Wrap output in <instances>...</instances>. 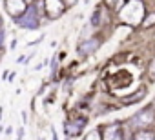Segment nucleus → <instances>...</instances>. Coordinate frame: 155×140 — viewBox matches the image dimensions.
Segmentation results:
<instances>
[{
  "instance_id": "20e7f679",
  "label": "nucleus",
  "mask_w": 155,
  "mask_h": 140,
  "mask_svg": "<svg viewBox=\"0 0 155 140\" xmlns=\"http://www.w3.org/2000/svg\"><path fill=\"white\" fill-rule=\"evenodd\" d=\"M97 47H99V40L97 38H90V40H86V42H82L79 46V53L81 55H88V53L97 51Z\"/></svg>"
},
{
  "instance_id": "7ed1b4c3",
  "label": "nucleus",
  "mask_w": 155,
  "mask_h": 140,
  "mask_svg": "<svg viewBox=\"0 0 155 140\" xmlns=\"http://www.w3.org/2000/svg\"><path fill=\"white\" fill-rule=\"evenodd\" d=\"M6 8L11 17H20L26 11V2L24 0H6Z\"/></svg>"
},
{
  "instance_id": "9d476101",
  "label": "nucleus",
  "mask_w": 155,
  "mask_h": 140,
  "mask_svg": "<svg viewBox=\"0 0 155 140\" xmlns=\"http://www.w3.org/2000/svg\"><path fill=\"white\" fill-rule=\"evenodd\" d=\"M86 140H101V138H99V133H97V131H91Z\"/></svg>"
},
{
  "instance_id": "2eb2a0df",
  "label": "nucleus",
  "mask_w": 155,
  "mask_h": 140,
  "mask_svg": "<svg viewBox=\"0 0 155 140\" xmlns=\"http://www.w3.org/2000/svg\"><path fill=\"white\" fill-rule=\"evenodd\" d=\"M77 2V0H68V4H75Z\"/></svg>"
},
{
  "instance_id": "f8f14e48",
  "label": "nucleus",
  "mask_w": 155,
  "mask_h": 140,
  "mask_svg": "<svg viewBox=\"0 0 155 140\" xmlns=\"http://www.w3.org/2000/svg\"><path fill=\"white\" fill-rule=\"evenodd\" d=\"M22 136H24V129H18V138L17 140H22Z\"/></svg>"
},
{
  "instance_id": "0eeeda50",
  "label": "nucleus",
  "mask_w": 155,
  "mask_h": 140,
  "mask_svg": "<svg viewBox=\"0 0 155 140\" xmlns=\"http://www.w3.org/2000/svg\"><path fill=\"white\" fill-rule=\"evenodd\" d=\"M75 124H77V126H71V124H68V126H66V131H68L69 135H71V133H73V135H77V133L82 129V120H81V122H75Z\"/></svg>"
},
{
  "instance_id": "4468645a",
  "label": "nucleus",
  "mask_w": 155,
  "mask_h": 140,
  "mask_svg": "<svg viewBox=\"0 0 155 140\" xmlns=\"http://www.w3.org/2000/svg\"><path fill=\"white\" fill-rule=\"evenodd\" d=\"M151 75H153V77H155V62H153V64H151Z\"/></svg>"
},
{
  "instance_id": "f257e3e1",
  "label": "nucleus",
  "mask_w": 155,
  "mask_h": 140,
  "mask_svg": "<svg viewBox=\"0 0 155 140\" xmlns=\"http://www.w3.org/2000/svg\"><path fill=\"white\" fill-rule=\"evenodd\" d=\"M17 24L24 29H37L38 27V15L35 8H29L24 11V17L17 18Z\"/></svg>"
},
{
  "instance_id": "ddd939ff",
  "label": "nucleus",
  "mask_w": 155,
  "mask_h": 140,
  "mask_svg": "<svg viewBox=\"0 0 155 140\" xmlns=\"http://www.w3.org/2000/svg\"><path fill=\"white\" fill-rule=\"evenodd\" d=\"M51 138H53V140H58V136H57V131H55V129L51 131Z\"/></svg>"
},
{
  "instance_id": "39448f33",
  "label": "nucleus",
  "mask_w": 155,
  "mask_h": 140,
  "mask_svg": "<svg viewBox=\"0 0 155 140\" xmlns=\"http://www.w3.org/2000/svg\"><path fill=\"white\" fill-rule=\"evenodd\" d=\"M104 140H122L119 126H108L104 129Z\"/></svg>"
},
{
  "instance_id": "1a4fd4ad",
  "label": "nucleus",
  "mask_w": 155,
  "mask_h": 140,
  "mask_svg": "<svg viewBox=\"0 0 155 140\" xmlns=\"http://www.w3.org/2000/svg\"><path fill=\"white\" fill-rule=\"evenodd\" d=\"M108 2H110V6H111V8H115V9H119V8L124 4L122 0H108Z\"/></svg>"
},
{
  "instance_id": "9b49d317",
  "label": "nucleus",
  "mask_w": 155,
  "mask_h": 140,
  "mask_svg": "<svg viewBox=\"0 0 155 140\" xmlns=\"http://www.w3.org/2000/svg\"><path fill=\"white\" fill-rule=\"evenodd\" d=\"M151 24H155V15H150V17H148V20L144 22V26H146V27H148V26H151Z\"/></svg>"
},
{
  "instance_id": "423d86ee",
  "label": "nucleus",
  "mask_w": 155,
  "mask_h": 140,
  "mask_svg": "<svg viewBox=\"0 0 155 140\" xmlns=\"http://www.w3.org/2000/svg\"><path fill=\"white\" fill-rule=\"evenodd\" d=\"M44 4L48 6V11H49L51 17H58L62 13V4L58 2V0H46Z\"/></svg>"
},
{
  "instance_id": "f03ea898",
  "label": "nucleus",
  "mask_w": 155,
  "mask_h": 140,
  "mask_svg": "<svg viewBox=\"0 0 155 140\" xmlns=\"http://www.w3.org/2000/svg\"><path fill=\"white\" fill-rule=\"evenodd\" d=\"M153 122V111L151 109H144V111H140V113H137L133 118H131V127H144V126H148V124H151Z\"/></svg>"
},
{
  "instance_id": "6e6552de",
  "label": "nucleus",
  "mask_w": 155,
  "mask_h": 140,
  "mask_svg": "<svg viewBox=\"0 0 155 140\" xmlns=\"http://www.w3.org/2000/svg\"><path fill=\"white\" fill-rule=\"evenodd\" d=\"M135 140H153V135L148 133V131H140V133H137Z\"/></svg>"
}]
</instances>
